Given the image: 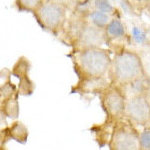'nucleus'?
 Listing matches in <instances>:
<instances>
[{
	"label": "nucleus",
	"instance_id": "f257e3e1",
	"mask_svg": "<svg viewBox=\"0 0 150 150\" xmlns=\"http://www.w3.org/2000/svg\"><path fill=\"white\" fill-rule=\"evenodd\" d=\"M73 63L79 79L105 77L111 63L110 52L100 47L79 49Z\"/></svg>",
	"mask_w": 150,
	"mask_h": 150
},
{
	"label": "nucleus",
	"instance_id": "f03ea898",
	"mask_svg": "<svg viewBox=\"0 0 150 150\" xmlns=\"http://www.w3.org/2000/svg\"><path fill=\"white\" fill-rule=\"evenodd\" d=\"M107 74L110 84L117 86L126 85L146 76L139 55L129 50H123L111 59Z\"/></svg>",
	"mask_w": 150,
	"mask_h": 150
},
{
	"label": "nucleus",
	"instance_id": "7ed1b4c3",
	"mask_svg": "<svg viewBox=\"0 0 150 150\" xmlns=\"http://www.w3.org/2000/svg\"><path fill=\"white\" fill-rule=\"evenodd\" d=\"M136 126L122 118L115 121L108 140L109 150H140Z\"/></svg>",
	"mask_w": 150,
	"mask_h": 150
},
{
	"label": "nucleus",
	"instance_id": "20e7f679",
	"mask_svg": "<svg viewBox=\"0 0 150 150\" xmlns=\"http://www.w3.org/2000/svg\"><path fill=\"white\" fill-rule=\"evenodd\" d=\"M98 97L101 107L106 115V122L113 124L117 120L122 119L126 97L119 86L109 84L98 94Z\"/></svg>",
	"mask_w": 150,
	"mask_h": 150
},
{
	"label": "nucleus",
	"instance_id": "39448f33",
	"mask_svg": "<svg viewBox=\"0 0 150 150\" xmlns=\"http://www.w3.org/2000/svg\"><path fill=\"white\" fill-rule=\"evenodd\" d=\"M123 118L129 121L134 126H149V94H140V95H132L126 97Z\"/></svg>",
	"mask_w": 150,
	"mask_h": 150
},
{
	"label": "nucleus",
	"instance_id": "423d86ee",
	"mask_svg": "<svg viewBox=\"0 0 150 150\" xmlns=\"http://www.w3.org/2000/svg\"><path fill=\"white\" fill-rule=\"evenodd\" d=\"M37 16L45 28L56 29L62 23L65 16V9L60 4L49 2L37 9Z\"/></svg>",
	"mask_w": 150,
	"mask_h": 150
},
{
	"label": "nucleus",
	"instance_id": "0eeeda50",
	"mask_svg": "<svg viewBox=\"0 0 150 150\" xmlns=\"http://www.w3.org/2000/svg\"><path fill=\"white\" fill-rule=\"evenodd\" d=\"M109 84L108 78L105 77L79 79L78 83L72 87L71 93H78L79 95H98Z\"/></svg>",
	"mask_w": 150,
	"mask_h": 150
},
{
	"label": "nucleus",
	"instance_id": "6e6552de",
	"mask_svg": "<svg viewBox=\"0 0 150 150\" xmlns=\"http://www.w3.org/2000/svg\"><path fill=\"white\" fill-rule=\"evenodd\" d=\"M104 33L95 26L86 25L79 32L78 46L80 49L99 47L104 41Z\"/></svg>",
	"mask_w": 150,
	"mask_h": 150
},
{
	"label": "nucleus",
	"instance_id": "1a4fd4ad",
	"mask_svg": "<svg viewBox=\"0 0 150 150\" xmlns=\"http://www.w3.org/2000/svg\"><path fill=\"white\" fill-rule=\"evenodd\" d=\"M3 140H14L20 144H25L28 140L29 131L26 125L21 121H14L10 126H7L4 129Z\"/></svg>",
	"mask_w": 150,
	"mask_h": 150
},
{
	"label": "nucleus",
	"instance_id": "9d476101",
	"mask_svg": "<svg viewBox=\"0 0 150 150\" xmlns=\"http://www.w3.org/2000/svg\"><path fill=\"white\" fill-rule=\"evenodd\" d=\"M19 95L13 96L11 98L4 99L0 102V110L5 115L6 118H10L12 120L18 119L19 114H20V106H19L18 101Z\"/></svg>",
	"mask_w": 150,
	"mask_h": 150
},
{
	"label": "nucleus",
	"instance_id": "9b49d317",
	"mask_svg": "<svg viewBox=\"0 0 150 150\" xmlns=\"http://www.w3.org/2000/svg\"><path fill=\"white\" fill-rule=\"evenodd\" d=\"M106 33L113 38H121L125 34V29L121 21L113 19L106 25Z\"/></svg>",
	"mask_w": 150,
	"mask_h": 150
},
{
	"label": "nucleus",
	"instance_id": "f8f14e48",
	"mask_svg": "<svg viewBox=\"0 0 150 150\" xmlns=\"http://www.w3.org/2000/svg\"><path fill=\"white\" fill-rule=\"evenodd\" d=\"M35 90L34 82L29 78V76L23 77L19 79V84L17 86L18 95L22 96H31Z\"/></svg>",
	"mask_w": 150,
	"mask_h": 150
},
{
	"label": "nucleus",
	"instance_id": "ddd939ff",
	"mask_svg": "<svg viewBox=\"0 0 150 150\" xmlns=\"http://www.w3.org/2000/svg\"><path fill=\"white\" fill-rule=\"evenodd\" d=\"M29 69H30V64L27 59L24 57L20 58L17 61V63L14 65L13 69H12V74L18 79L23 78V77L29 76Z\"/></svg>",
	"mask_w": 150,
	"mask_h": 150
},
{
	"label": "nucleus",
	"instance_id": "4468645a",
	"mask_svg": "<svg viewBox=\"0 0 150 150\" xmlns=\"http://www.w3.org/2000/svg\"><path fill=\"white\" fill-rule=\"evenodd\" d=\"M90 20L96 28H103L109 22V17L107 14L95 9L90 13Z\"/></svg>",
	"mask_w": 150,
	"mask_h": 150
},
{
	"label": "nucleus",
	"instance_id": "2eb2a0df",
	"mask_svg": "<svg viewBox=\"0 0 150 150\" xmlns=\"http://www.w3.org/2000/svg\"><path fill=\"white\" fill-rule=\"evenodd\" d=\"M17 94V86L12 83L10 80L6 81L5 83L0 85V98H1V100L11 98Z\"/></svg>",
	"mask_w": 150,
	"mask_h": 150
},
{
	"label": "nucleus",
	"instance_id": "dca6fc26",
	"mask_svg": "<svg viewBox=\"0 0 150 150\" xmlns=\"http://www.w3.org/2000/svg\"><path fill=\"white\" fill-rule=\"evenodd\" d=\"M140 150H150V127H143L142 132L138 135Z\"/></svg>",
	"mask_w": 150,
	"mask_h": 150
},
{
	"label": "nucleus",
	"instance_id": "f3484780",
	"mask_svg": "<svg viewBox=\"0 0 150 150\" xmlns=\"http://www.w3.org/2000/svg\"><path fill=\"white\" fill-rule=\"evenodd\" d=\"M42 0H17L19 7L26 10H34L41 6Z\"/></svg>",
	"mask_w": 150,
	"mask_h": 150
},
{
	"label": "nucleus",
	"instance_id": "a211bd4d",
	"mask_svg": "<svg viewBox=\"0 0 150 150\" xmlns=\"http://www.w3.org/2000/svg\"><path fill=\"white\" fill-rule=\"evenodd\" d=\"M94 5L96 10L102 12V13H110L113 11V6L108 0H94Z\"/></svg>",
	"mask_w": 150,
	"mask_h": 150
},
{
	"label": "nucleus",
	"instance_id": "6ab92c4d",
	"mask_svg": "<svg viewBox=\"0 0 150 150\" xmlns=\"http://www.w3.org/2000/svg\"><path fill=\"white\" fill-rule=\"evenodd\" d=\"M131 34L133 39L135 40V42L138 43V44H143L145 41H146V34H145V32L142 29L137 27V26L132 28Z\"/></svg>",
	"mask_w": 150,
	"mask_h": 150
},
{
	"label": "nucleus",
	"instance_id": "aec40b11",
	"mask_svg": "<svg viewBox=\"0 0 150 150\" xmlns=\"http://www.w3.org/2000/svg\"><path fill=\"white\" fill-rule=\"evenodd\" d=\"M7 127V122H6V117L3 113L0 110V131L4 130Z\"/></svg>",
	"mask_w": 150,
	"mask_h": 150
},
{
	"label": "nucleus",
	"instance_id": "412c9836",
	"mask_svg": "<svg viewBox=\"0 0 150 150\" xmlns=\"http://www.w3.org/2000/svg\"><path fill=\"white\" fill-rule=\"evenodd\" d=\"M74 0H53V2H55V3L57 4H60V5L63 6L64 4H69L71 3V2H73Z\"/></svg>",
	"mask_w": 150,
	"mask_h": 150
},
{
	"label": "nucleus",
	"instance_id": "4be33fe9",
	"mask_svg": "<svg viewBox=\"0 0 150 150\" xmlns=\"http://www.w3.org/2000/svg\"><path fill=\"white\" fill-rule=\"evenodd\" d=\"M139 2H142V3H148L149 0H138Z\"/></svg>",
	"mask_w": 150,
	"mask_h": 150
},
{
	"label": "nucleus",
	"instance_id": "5701e85b",
	"mask_svg": "<svg viewBox=\"0 0 150 150\" xmlns=\"http://www.w3.org/2000/svg\"><path fill=\"white\" fill-rule=\"evenodd\" d=\"M0 150H6V149L4 148V147H3V146H2V145H1V146H0Z\"/></svg>",
	"mask_w": 150,
	"mask_h": 150
},
{
	"label": "nucleus",
	"instance_id": "b1692460",
	"mask_svg": "<svg viewBox=\"0 0 150 150\" xmlns=\"http://www.w3.org/2000/svg\"><path fill=\"white\" fill-rule=\"evenodd\" d=\"M0 102H1V98H0Z\"/></svg>",
	"mask_w": 150,
	"mask_h": 150
}]
</instances>
